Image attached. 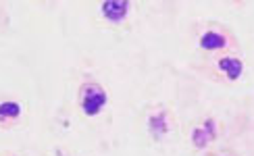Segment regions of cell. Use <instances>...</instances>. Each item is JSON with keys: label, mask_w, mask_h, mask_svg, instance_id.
Returning <instances> with one entry per match:
<instances>
[{"label": "cell", "mask_w": 254, "mask_h": 156, "mask_svg": "<svg viewBox=\"0 0 254 156\" xmlns=\"http://www.w3.org/2000/svg\"><path fill=\"white\" fill-rule=\"evenodd\" d=\"M104 102H107V94H104L100 88L96 86H88L86 88V96H83V110L88 114H96L102 106Z\"/></svg>", "instance_id": "6da1fadb"}, {"label": "cell", "mask_w": 254, "mask_h": 156, "mask_svg": "<svg viewBox=\"0 0 254 156\" xmlns=\"http://www.w3.org/2000/svg\"><path fill=\"white\" fill-rule=\"evenodd\" d=\"M127 4L125 0H107V2L102 4V13L107 15L111 21H121L127 13Z\"/></svg>", "instance_id": "7a4b0ae2"}, {"label": "cell", "mask_w": 254, "mask_h": 156, "mask_svg": "<svg viewBox=\"0 0 254 156\" xmlns=\"http://www.w3.org/2000/svg\"><path fill=\"white\" fill-rule=\"evenodd\" d=\"M192 138H194V144L196 146H206L210 140L215 138V123L213 121H206L204 123V129H196Z\"/></svg>", "instance_id": "3957f363"}, {"label": "cell", "mask_w": 254, "mask_h": 156, "mask_svg": "<svg viewBox=\"0 0 254 156\" xmlns=\"http://www.w3.org/2000/svg\"><path fill=\"white\" fill-rule=\"evenodd\" d=\"M227 44V40L221 36V34H215V31H208V34L202 36L200 40V46L206 48V50H215V48H223Z\"/></svg>", "instance_id": "277c9868"}, {"label": "cell", "mask_w": 254, "mask_h": 156, "mask_svg": "<svg viewBox=\"0 0 254 156\" xmlns=\"http://www.w3.org/2000/svg\"><path fill=\"white\" fill-rule=\"evenodd\" d=\"M219 67L227 73L229 79H238L240 73H242V60H238V58H223L219 62Z\"/></svg>", "instance_id": "5b68a950"}, {"label": "cell", "mask_w": 254, "mask_h": 156, "mask_svg": "<svg viewBox=\"0 0 254 156\" xmlns=\"http://www.w3.org/2000/svg\"><path fill=\"white\" fill-rule=\"evenodd\" d=\"M19 112H21V108H19L17 102H4V104H0V117H17Z\"/></svg>", "instance_id": "8992f818"}]
</instances>
